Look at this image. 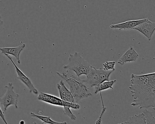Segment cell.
<instances>
[{
	"mask_svg": "<svg viewBox=\"0 0 155 124\" xmlns=\"http://www.w3.org/2000/svg\"><path fill=\"white\" fill-rule=\"evenodd\" d=\"M133 97L131 106L140 109L155 108V73L144 75L132 74L129 86Z\"/></svg>",
	"mask_w": 155,
	"mask_h": 124,
	"instance_id": "1",
	"label": "cell"
},
{
	"mask_svg": "<svg viewBox=\"0 0 155 124\" xmlns=\"http://www.w3.org/2000/svg\"><path fill=\"white\" fill-rule=\"evenodd\" d=\"M57 74L68 84L70 91L74 97L75 103L92 95L84 84L85 83L83 80L79 78V77L67 72H63L61 73L57 72Z\"/></svg>",
	"mask_w": 155,
	"mask_h": 124,
	"instance_id": "2",
	"label": "cell"
},
{
	"mask_svg": "<svg viewBox=\"0 0 155 124\" xmlns=\"http://www.w3.org/2000/svg\"><path fill=\"white\" fill-rule=\"evenodd\" d=\"M92 66L78 52H76L70 54L68 60V63L64 65L63 68L72 70L76 76L87 75L90 71Z\"/></svg>",
	"mask_w": 155,
	"mask_h": 124,
	"instance_id": "3",
	"label": "cell"
},
{
	"mask_svg": "<svg viewBox=\"0 0 155 124\" xmlns=\"http://www.w3.org/2000/svg\"><path fill=\"white\" fill-rule=\"evenodd\" d=\"M114 71V70H105L102 68L97 69L92 67L89 73L86 76V78L82 80L84 83L93 87L104 81H109L110 74Z\"/></svg>",
	"mask_w": 155,
	"mask_h": 124,
	"instance_id": "4",
	"label": "cell"
},
{
	"mask_svg": "<svg viewBox=\"0 0 155 124\" xmlns=\"http://www.w3.org/2000/svg\"><path fill=\"white\" fill-rule=\"evenodd\" d=\"M5 88L6 89V93L0 97V103L3 106V110L7 111L8 108L11 106H14L18 109L19 95L14 91L12 83H8L5 86Z\"/></svg>",
	"mask_w": 155,
	"mask_h": 124,
	"instance_id": "5",
	"label": "cell"
},
{
	"mask_svg": "<svg viewBox=\"0 0 155 124\" xmlns=\"http://www.w3.org/2000/svg\"><path fill=\"white\" fill-rule=\"evenodd\" d=\"M121 124H155V118L152 112L145 109L140 114L130 117Z\"/></svg>",
	"mask_w": 155,
	"mask_h": 124,
	"instance_id": "6",
	"label": "cell"
},
{
	"mask_svg": "<svg viewBox=\"0 0 155 124\" xmlns=\"http://www.w3.org/2000/svg\"><path fill=\"white\" fill-rule=\"evenodd\" d=\"M5 56H7V57L11 61L12 64L14 66L15 69H16V72H17V75H18V79L22 83H23L27 87L30 93H33L34 95H38V90L34 86V85L32 83V81L25 74H24L23 72L18 67L15 62L13 61V60L12 58L8 54H5Z\"/></svg>",
	"mask_w": 155,
	"mask_h": 124,
	"instance_id": "7",
	"label": "cell"
},
{
	"mask_svg": "<svg viewBox=\"0 0 155 124\" xmlns=\"http://www.w3.org/2000/svg\"><path fill=\"white\" fill-rule=\"evenodd\" d=\"M133 29L139 31L144 35L149 41H150L155 31V23L150 21L148 19L146 21L133 28Z\"/></svg>",
	"mask_w": 155,
	"mask_h": 124,
	"instance_id": "8",
	"label": "cell"
},
{
	"mask_svg": "<svg viewBox=\"0 0 155 124\" xmlns=\"http://www.w3.org/2000/svg\"><path fill=\"white\" fill-rule=\"evenodd\" d=\"M147 19H148V18L128 21L122 23L110 25V28L111 29H118L119 30H130L133 29V28H135L139 24L146 21Z\"/></svg>",
	"mask_w": 155,
	"mask_h": 124,
	"instance_id": "9",
	"label": "cell"
},
{
	"mask_svg": "<svg viewBox=\"0 0 155 124\" xmlns=\"http://www.w3.org/2000/svg\"><path fill=\"white\" fill-rule=\"evenodd\" d=\"M38 99L40 101L48 103L53 106H63L64 100L61 98L47 93L41 92L38 97Z\"/></svg>",
	"mask_w": 155,
	"mask_h": 124,
	"instance_id": "10",
	"label": "cell"
},
{
	"mask_svg": "<svg viewBox=\"0 0 155 124\" xmlns=\"http://www.w3.org/2000/svg\"><path fill=\"white\" fill-rule=\"evenodd\" d=\"M138 57V54L136 50L132 46H130L128 50L118 60L117 63L120 65H123L127 62L136 61Z\"/></svg>",
	"mask_w": 155,
	"mask_h": 124,
	"instance_id": "11",
	"label": "cell"
},
{
	"mask_svg": "<svg viewBox=\"0 0 155 124\" xmlns=\"http://www.w3.org/2000/svg\"><path fill=\"white\" fill-rule=\"evenodd\" d=\"M57 86L59 93L61 99L68 102H75V100L72 94L66 87L62 80H61L57 84Z\"/></svg>",
	"mask_w": 155,
	"mask_h": 124,
	"instance_id": "12",
	"label": "cell"
},
{
	"mask_svg": "<svg viewBox=\"0 0 155 124\" xmlns=\"http://www.w3.org/2000/svg\"><path fill=\"white\" fill-rule=\"evenodd\" d=\"M26 45L22 44L21 46H18L15 47H3L0 48V51L2 54H8L9 55H12L16 57L17 62L19 64L21 63L20 56L21 53L25 48Z\"/></svg>",
	"mask_w": 155,
	"mask_h": 124,
	"instance_id": "13",
	"label": "cell"
},
{
	"mask_svg": "<svg viewBox=\"0 0 155 124\" xmlns=\"http://www.w3.org/2000/svg\"><path fill=\"white\" fill-rule=\"evenodd\" d=\"M117 80H111V81H107V82H102L101 84H99L98 86H95V91L94 93L95 94H97L98 93L101 92L102 90H106L112 89H113V86L114 84L116 83Z\"/></svg>",
	"mask_w": 155,
	"mask_h": 124,
	"instance_id": "14",
	"label": "cell"
},
{
	"mask_svg": "<svg viewBox=\"0 0 155 124\" xmlns=\"http://www.w3.org/2000/svg\"><path fill=\"white\" fill-rule=\"evenodd\" d=\"M31 115L33 118L37 119L39 120L42 121L43 124H67L66 122H57L52 120L49 116H40L37 115L33 112H31Z\"/></svg>",
	"mask_w": 155,
	"mask_h": 124,
	"instance_id": "15",
	"label": "cell"
},
{
	"mask_svg": "<svg viewBox=\"0 0 155 124\" xmlns=\"http://www.w3.org/2000/svg\"><path fill=\"white\" fill-rule=\"evenodd\" d=\"M63 114L66 116H68L70 118L71 120H75L76 119V117L75 115L71 112L70 108L68 107L63 106Z\"/></svg>",
	"mask_w": 155,
	"mask_h": 124,
	"instance_id": "16",
	"label": "cell"
},
{
	"mask_svg": "<svg viewBox=\"0 0 155 124\" xmlns=\"http://www.w3.org/2000/svg\"><path fill=\"white\" fill-rule=\"evenodd\" d=\"M116 65L115 61H106L105 63H103V66L104 70H115V66Z\"/></svg>",
	"mask_w": 155,
	"mask_h": 124,
	"instance_id": "17",
	"label": "cell"
},
{
	"mask_svg": "<svg viewBox=\"0 0 155 124\" xmlns=\"http://www.w3.org/2000/svg\"><path fill=\"white\" fill-rule=\"evenodd\" d=\"M63 106L68 107L70 108L75 109H79L80 108L79 105L75 102H69L65 101H63Z\"/></svg>",
	"mask_w": 155,
	"mask_h": 124,
	"instance_id": "18",
	"label": "cell"
},
{
	"mask_svg": "<svg viewBox=\"0 0 155 124\" xmlns=\"http://www.w3.org/2000/svg\"><path fill=\"white\" fill-rule=\"evenodd\" d=\"M100 94L101 98V102H102V109L101 113L100 116L99 118L96 120V122H95V124H101L102 116H103V115H104V113H105L106 110H107V108L105 107V106H104V103H103V99H102L101 93H100Z\"/></svg>",
	"mask_w": 155,
	"mask_h": 124,
	"instance_id": "19",
	"label": "cell"
},
{
	"mask_svg": "<svg viewBox=\"0 0 155 124\" xmlns=\"http://www.w3.org/2000/svg\"><path fill=\"white\" fill-rule=\"evenodd\" d=\"M0 117L2 119L3 122H4L5 124H8V122L6 121V119H5L4 113H3V112L2 111V110L1 107H0Z\"/></svg>",
	"mask_w": 155,
	"mask_h": 124,
	"instance_id": "20",
	"label": "cell"
},
{
	"mask_svg": "<svg viewBox=\"0 0 155 124\" xmlns=\"http://www.w3.org/2000/svg\"><path fill=\"white\" fill-rule=\"evenodd\" d=\"M3 23H4V22H3V21L2 20V17L0 15V27H1V26L3 25Z\"/></svg>",
	"mask_w": 155,
	"mask_h": 124,
	"instance_id": "21",
	"label": "cell"
},
{
	"mask_svg": "<svg viewBox=\"0 0 155 124\" xmlns=\"http://www.w3.org/2000/svg\"><path fill=\"white\" fill-rule=\"evenodd\" d=\"M20 124H25V121H24L23 120H21V121L20 122Z\"/></svg>",
	"mask_w": 155,
	"mask_h": 124,
	"instance_id": "22",
	"label": "cell"
}]
</instances>
